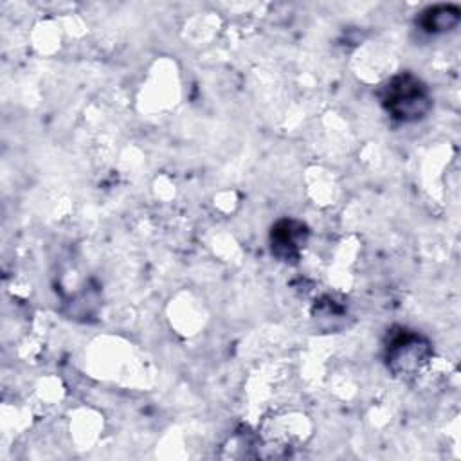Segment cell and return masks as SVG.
Here are the masks:
<instances>
[{"instance_id":"1","label":"cell","mask_w":461,"mask_h":461,"mask_svg":"<svg viewBox=\"0 0 461 461\" xmlns=\"http://www.w3.org/2000/svg\"><path fill=\"white\" fill-rule=\"evenodd\" d=\"M385 113L402 124L418 122L432 108L429 86L412 72H398L380 85L376 92Z\"/></svg>"},{"instance_id":"2","label":"cell","mask_w":461,"mask_h":461,"mask_svg":"<svg viewBox=\"0 0 461 461\" xmlns=\"http://www.w3.org/2000/svg\"><path fill=\"white\" fill-rule=\"evenodd\" d=\"M432 357L430 340L409 328H393L384 344V362L394 376H414Z\"/></svg>"},{"instance_id":"3","label":"cell","mask_w":461,"mask_h":461,"mask_svg":"<svg viewBox=\"0 0 461 461\" xmlns=\"http://www.w3.org/2000/svg\"><path fill=\"white\" fill-rule=\"evenodd\" d=\"M310 238V229L295 218H281L270 229L272 256L283 263H297Z\"/></svg>"},{"instance_id":"4","label":"cell","mask_w":461,"mask_h":461,"mask_svg":"<svg viewBox=\"0 0 461 461\" xmlns=\"http://www.w3.org/2000/svg\"><path fill=\"white\" fill-rule=\"evenodd\" d=\"M461 9L456 4H436L423 9L418 18L416 25L427 34H443L459 25Z\"/></svg>"}]
</instances>
